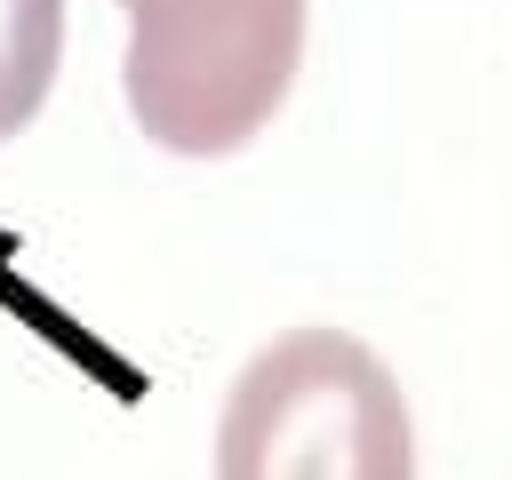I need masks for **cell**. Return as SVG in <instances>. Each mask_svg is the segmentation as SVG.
<instances>
[{"label": "cell", "instance_id": "cell-1", "mask_svg": "<svg viewBox=\"0 0 512 480\" xmlns=\"http://www.w3.org/2000/svg\"><path fill=\"white\" fill-rule=\"evenodd\" d=\"M216 480H416L400 376L344 328L272 336L224 392Z\"/></svg>", "mask_w": 512, "mask_h": 480}, {"label": "cell", "instance_id": "cell-2", "mask_svg": "<svg viewBox=\"0 0 512 480\" xmlns=\"http://www.w3.org/2000/svg\"><path fill=\"white\" fill-rule=\"evenodd\" d=\"M304 64V0H128L120 96L176 160H224L264 136Z\"/></svg>", "mask_w": 512, "mask_h": 480}, {"label": "cell", "instance_id": "cell-3", "mask_svg": "<svg viewBox=\"0 0 512 480\" xmlns=\"http://www.w3.org/2000/svg\"><path fill=\"white\" fill-rule=\"evenodd\" d=\"M64 64V0H0V144L32 128Z\"/></svg>", "mask_w": 512, "mask_h": 480}]
</instances>
